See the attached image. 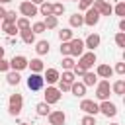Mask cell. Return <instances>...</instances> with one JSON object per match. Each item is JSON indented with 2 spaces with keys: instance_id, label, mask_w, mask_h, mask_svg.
<instances>
[{
  "instance_id": "1",
  "label": "cell",
  "mask_w": 125,
  "mask_h": 125,
  "mask_svg": "<svg viewBox=\"0 0 125 125\" xmlns=\"http://www.w3.org/2000/svg\"><path fill=\"white\" fill-rule=\"evenodd\" d=\"M21 109H23V96L16 92V94H12L10 100H8V113H10L12 117H18V115L21 113Z\"/></svg>"
},
{
  "instance_id": "2",
  "label": "cell",
  "mask_w": 125,
  "mask_h": 125,
  "mask_svg": "<svg viewBox=\"0 0 125 125\" xmlns=\"http://www.w3.org/2000/svg\"><path fill=\"white\" fill-rule=\"evenodd\" d=\"M25 82H27V88H29L31 92H39V90H43V86H45V80H43V74H41V72H31Z\"/></svg>"
},
{
  "instance_id": "3",
  "label": "cell",
  "mask_w": 125,
  "mask_h": 125,
  "mask_svg": "<svg viewBox=\"0 0 125 125\" xmlns=\"http://www.w3.org/2000/svg\"><path fill=\"white\" fill-rule=\"evenodd\" d=\"M109 92H111V84H109L107 78H104V80H100V82L96 84V98H98L100 102L109 100Z\"/></svg>"
},
{
  "instance_id": "4",
  "label": "cell",
  "mask_w": 125,
  "mask_h": 125,
  "mask_svg": "<svg viewBox=\"0 0 125 125\" xmlns=\"http://www.w3.org/2000/svg\"><path fill=\"white\" fill-rule=\"evenodd\" d=\"M96 61H98V59H96V53H94V51H88V53H82V55L78 57V62H76V64L82 66L84 70H90Z\"/></svg>"
},
{
  "instance_id": "5",
  "label": "cell",
  "mask_w": 125,
  "mask_h": 125,
  "mask_svg": "<svg viewBox=\"0 0 125 125\" xmlns=\"http://www.w3.org/2000/svg\"><path fill=\"white\" fill-rule=\"evenodd\" d=\"M20 14H21L23 18H33V16H37V14H39V8H37L33 2L23 0V2L20 4Z\"/></svg>"
},
{
  "instance_id": "6",
  "label": "cell",
  "mask_w": 125,
  "mask_h": 125,
  "mask_svg": "<svg viewBox=\"0 0 125 125\" xmlns=\"http://www.w3.org/2000/svg\"><path fill=\"white\" fill-rule=\"evenodd\" d=\"M43 96H45L43 102H47L49 105H53V104H57V102L61 100V90L53 84V86H47V88H45V94H43Z\"/></svg>"
},
{
  "instance_id": "7",
  "label": "cell",
  "mask_w": 125,
  "mask_h": 125,
  "mask_svg": "<svg viewBox=\"0 0 125 125\" xmlns=\"http://www.w3.org/2000/svg\"><path fill=\"white\" fill-rule=\"evenodd\" d=\"M98 105H100V113H102V115H105L107 119L117 115V105H115L113 102H109V100H104V102H100Z\"/></svg>"
},
{
  "instance_id": "8",
  "label": "cell",
  "mask_w": 125,
  "mask_h": 125,
  "mask_svg": "<svg viewBox=\"0 0 125 125\" xmlns=\"http://www.w3.org/2000/svg\"><path fill=\"white\" fill-rule=\"evenodd\" d=\"M100 12L94 8V6H90L88 10H86V14H84V25H90V27H94V25H98V21H100Z\"/></svg>"
},
{
  "instance_id": "9",
  "label": "cell",
  "mask_w": 125,
  "mask_h": 125,
  "mask_svg": "<svg viewBox=\"0 0 125 125\" xmlns=\"http://www.w3.org/2000/svg\"><path fill=\"white\" fill-rule=\"evenodd\" d=\"M47 119H49V125H64L66 123V113L62 109H55V111H49Z\"/></svg>"
},
{
  "instance_id": "10",
  "label": "cell",
  "mask_w": 125,
  "mask_h": 125,
  "mask_svg": "<svg viewBox=\"0 0 125 125\" xmlns=\"http://www.w3.org/2000/svg\"><path fill=\"white\" fill-rule=\"evenodd\" d=\"M23 68H27V59H25L23 55H14V57L10 59V70L21 72Z\"/></svg>"
},
{
  "instance_id": "11",
  "label": "cell",
  "mask_w": 125,
  "mask_h": 125,
  "mask_svg": "<svg viewBox=\"0 0 125 125\" xmlns=\"http://www.w3.org/2000/svg\"><path fill=\"white\" fill-rule=\"evenodd\" d=\"M80 109L84 111V113H88V115H96V113H100V105L94 102V100H82L80 102Z\"/></svg>"
},
{
  "instance_id": "12",
  "label": "cell",
  "mask_w": 125,
  "mask_h": 125,
  "mask_svg": "<svg viewBox=\"0 0 125 125\" xmlns=\"http://www.w3.org/2000/svg\"><path fill=\"white\" fill-rule=\"evenodd\" d=\"M92 6L100 12V16H111L113 14V6H111V2H102V0H94L92 2Z\"/></svg>"
},
{
  "instance_id": "13",
  "label": "cell",
  "mask_w": 125,
  "mask_h": 125,
  "mask_svg": "<svg viewBox=\"0 0 125 125\" xmlns=\"http://www.w3.org/2000/svg\"><path fill=\"white\" fill-rule=\"evenodd\" d=\"M68 43H70V57H80V55L84 53V49H86L82 39H76V37H72Z\"/></svg>"
},
{
  "instance_id": "14",
  "label": "cell",
  "mask_w": 125,
  "mask_h": 125,
  "mask_svg": "<svg viewBox=\"0 0 125 125\" xmlns=\"http://www.w3.org/2000/svg\"><path fill=\"white\" fill-rule=\"evenodd\" d=\"M100 43H102V37H100L98 33H90V35L84 39V47H86L88 51H96V47H100Z\"/></svg>"
},
{
  "instance_id": "15",
  "label": "cell",
  "mask_w": 125,
  "mask_h": 125,
  "mask_svg": "<svg viewBox=\"0 0 125 125\" xmlns=\"http://www.w3.org/2000/svg\"><path fill=\"white\" fill-rule=\"evenodd\" d=\"M59 76H61V72H59L57 68H47L45 74H43V80H45L49 86H53V84L59 82Z\"/></svg>"
},
{
  "instance_id": "16",
  "label": "cell",
  "mask_w": 125,
  "mask_h": 125,
  "mask_svg": "<svg viewBox=\"0 0 125 125\" xmlns=\"http://www.w3.org/2000/svg\"><path fill=\"white\" fill-rule=\"evenodd\" d=\"M96 74H98V78H111V76H113V68H111L109 64L102 62V64L96 66Z\"/></svg>"
},
{
  "instance_id": "17",
  "label": "cell",
  "mask_w": 125,
  "mask_h": 125,
  "mask_svg": "<svg viewBox=\"0 0 125 125\" xmlns=\"http://www.w3.org/2000/svg\"><path fill=\"white\" fill-rule=\"evenodd\" d=\"M80 78H82V84H84L86 88H88V86H96V84H98V74H96V72H92V70H86Z\"/></svg>"
},
{
  "instance_id": "18",
  "label": "cell",
  "mask_w": 125,
  "mask_h": 125,
  "mask_svg": "<svg viewBox=\"0 0 125 125\" xmlns=\"http://www.w3.org/2000/svg\"><path fill=\"white\" fill-rule=\"evenodd\" d=\"M70 92H72V96H76V98H84V96H86V86L82 84V80H80V82L74 80V82L70 84Z\"/></svg>"
},
{
  "instance_id": "19",
  "label": "cell",
  "mask_w": 125,
  "mask_h": 125,
  "mask_svg": "<svg viewBox=\"0 0 125 125\" xmlns=\"http://www.w3.org/2000/svg\"><path fill=\"white\" fill-rule=\"evenodd\" d=\"M27 68H29L31 72H43V70H45V64H43V61H41L39 57H35V59H31V61H27Z\"/></svg>"
},
{
  "instance_id": "20",
  "label": "cell",
  "mask_w": 125,
  "mask_h": 125,
  "mask_svg": "<svg viewBox=\"0 0 125 125\" xmlns=\"http://www.w3.org/2000/svg\"><path fill=\"white\" fill-rule=\"evenodd\" d=\"M49 51H51V45H49V41H45V39H41V41H35V53H37L39 57L47 55Z\"/></svg>"
},
{
  "instance_id": "21",
  "label": "cell",
  "mask_w": 125,
  "mask_h": 125,
  "mask_svg": "<svg viewBox=\"0 0 125 125\" xmlns=\"http://www.w3.org/2000/svg\"><path fill=\"white\" fill-rule=\"evenodd\" d=\"M0 29H2L6 35H10V37H14L16 33H20L18 27H16V23H10V21H0Z\"/></svg>"
},
{
  "instance_id": "22",
  "label": "cell",
  "mask_w": 125,
  "mask_h": 125,
  "mask_svg": "<svg viewBox=\"0 0 125 125\" xmlns=\"http://www.w3.org/2000/svg\"><path fill=\"white\" fill-rule=\"evenodd\" d=\"M20 37H21V41H23L25 45H33V43H35V33L31 31V27H29V29H21V31H20Z\"/></svg>"
},
{
  "instance_id": "23",
  "label": "cell",
  "mask_w": 125,
  "mask_h": 125,
  "mask_svg": "<svg viewBox=\"0 0 125 125\" xmlns=\"http://www.w3.org/2000/svg\"><path fill=\"white\" fill-rule=\"evenodd\" d=\"M6 82H8L10 86H18V84L21 82L20 72H18V70H8V72H6Z\"/></svg>"
},
{
  "instance_id": "24",
  "label": "cell",
  "mask_w": 125,
  "mask_h": 125,
  "mask_svg": "<svg viewBox=\"0 0 125 125\" xmlns=\"http://www.w3.org/2000/svg\"><path fill=\"white\" fill-rule=\"evenodd\" d=\"M68 23H70V27H82L84 25V16L76 12V14H72L68 18Z\"/></svg>"
},
{
  "instance_id": "25",
  "label": "cell",
  "mask_w": 125,
  "mask_h": 125,
  "mask_svg": "<svg viewBox=\"0 0 125 125\" xmlns=\"http://www.w3.org/2000/svg\"><path fill=\"white\" fill-rule=\"evenodd\" d=\"M111 92L117 94V96H123V94H125V80H123V78L115 80V82L111 84Z\"/></svg>"
},
{
  "instance_id": "26",
  "label": "cell",
  "mask_w": 125,
  "mask_h": 125,
  "mask_svg": "<svg viewBox=\"0 0 125 125\" xmlns=\"http://www.w3.org/2000/svg\"><path fill=\"white\" fill-rule=\"evenodd\" d=\"M35 111H37V115L47 117V115H49V111H51V105H49L47 102H39V104L35 105Z\"/></svg>"
},
{
  "instance_id": "27",
  "label": "cell",
  "mask_w": 125,
  "mask_h": 125,
  "mask_svg": "<svg viewBox=\"0 0 125 125\" xmlns=\"http://www.w3.org/2000/svg\"><path fill=\"white\" fill-rule=\"evenodd\" d=\"M72 37H74L72 27H62V29L59 31V39H61V41H70Z\"/></svg>"
},
{
  "instance_id": "28",
  "label": "cell",
  "mask_w": 125,
  "mask_h": 125,
  "mask_svg": "<svg viewBox=\"0 0 125 125\" xmlns=\"http://www.w3.org/2000/svg\"><path fill=\"white\" fill-rule=\"evenodd\" d=\"M37 8H39V14H41V16H53V4H49L47 0H45L43 4H39Z\"/></svg>"
},
{
  "instance_id": "29",
  "label": "cell",
  "mask_w": 125,
  "mask_h": 125,
  "mask_svg": "<svg viewBox=\"0 0 125 125\" xmlns=\"http://www.w3.org/2000/svg\"><path fill=\"white\" fill-rule=\"evenodd\" d=\"M43 23H45L47 29H55V27L59 25V18H57V16H45Z\"/></svg>"
},
{
  "instance_id": "30",
  "label": "cell",
  "mask_w": 125,
  "mask_h": 125,
  "mask_svg": "<svg viewBox=\"0 0 125 125\" xmlns=\"http://www.w3.org/2000/svg\"><path fill=\"white\" fill-rule=\"evenodd\" d=\"M16 27H18V31H21V29H29L31 27V21H29V18H18L16 20Z\"/></svg>"
},
{
  "instance_id": "31",
  "label": "cell",
  "mask_w": 125,
  "mask_h": 125,
  "mask_svg": "<svg viewBox=\"0 0 125 125\" xmlns=\"http://www.w3.org/2000/svg\"><path fill=\"white\" fill-rule=\"evenodd\" d=\"M113 14L119 16V18H125V2H123V0H119V2L113 6Z\"/></svg>"
},
{
  "instance_id": "32",
  "label": "cell",
  "mask_w": 125,
  "mask_h": 125,
  "mask_svg": "<svg viewBox=\"0 0 125 125\" xmlns=\"http://www.w3.org/2000/svg\"><path fill=\"white\" fill-rule=\"evenodd\" d=\"M74 64H76V62H74V57H70V55L62 57V70H72Z\"/></svg>"
},
{
  "instance_id": "33",
  "label": "cell",
  "mask_w": 125,
  "mask_h": 125,
  "mask_svg": "<svg viewBox=\"0 0 125 125\" xmlns=\"http://www.w3.org/2000/svg\"><path fill=\"white\" fill-rule=\"evenodd\" d=\"M61 80H64V82H68V84H72L74 80H76V76L72 74V70H62V74L59 76Z\"/></svg>"
},
{
  "instance_id": "34",
  "label": "cell",
  "mask_w": 125,
  "mask_h": 125,
  "mask_svg": "<svg viewBox=\"0 0 125 125\" xmlns=\"http://www.w3.org/2000/svg\"><path fill=\"white\" fill-rule=\"evenodd\" d=\"M62 14H64V4H62V2H55V4H53V16L59 18V16H62Z\"/></svg>"
},
{
  "instance_id": "35",
  "label": "cell",
  "mask_w": 125,
  "mask_h": 125,
  "mask_svg": "<svg viewBox=\"0 0 125 125\" xmlns=\"http://www.w3.org/2000/svg\"><path fill=\"white\" fill-rule=\"evenodd\" d=\"M16 20H18V14H16V10H6V16H4V20H2V21L16 23Z\"/></svg>"
},
{
  "instance_id": "36",
  "label": "cell",
  "mask_w": 125,
  "mask_h": 125,
  "mask_svg": "<svg viewBox=\"0 0 125 125\" xmlns=\"http://www.w3.org/2000/svg\"><path fill=\"white\" fill-rule=\"evenodd\" d=\"M31 31L37 35V33H45V31H47V27H45V23H43V21H35V23L31 25Z\"/></svg>"
},
{
  "instance_id": "37",
  "label": "cell",
  "mask_w": 125,
  "mask_h": 125,
  "mask_svg": "<svg viewBox=\"0 0 125 125\" xmlns=\"http://www.w3.org/2000/svg\"><path fill=\"white\" fill-rule=\"evenodd\" d=\"M115 45L121 47V49L125 47V31H117L115 33Z\"/></svg>"
},
{
  "instance_id": "38",
  "label": "cell",
  "mask_w": 125,
  "mask_h": 125,
  "mask_svg": "<svg viewBox=\"0 0 125 125\" xmlns=\"http://www.w3.org/2000/svg\"><path fill=\"white\" fill-rule=\"evenodd\" d=\"M80 125H96V115H84L82 119H80Z\"/></svg>"
},
{
  "instance_id": "39",
  "label": "cell",
  "mask_w": 125,
  "mask_h": 125,
  "mask_svg": "<svg viewBox=\"0 0 125 125\" xmlns=\"http://www.w3.org/2000/svg\"><path fill=\"white\" fill-rule=\"evenodd\" d=\"M61 55H62V57L70 55V43H68V41H61Z\"/></svg>"
},
{
  "instance_id": "40",
  "label": "cell",
  "mask_w": 125,
  "mask_h": 125,
  "mask_svg": "<svg viewBox=\"0 0 125 125\" xmlns=\"http://www.w3.org/2000/svg\"><path fill=\"white\" fill-rule=\"evenodd\" d=\"M92 2H94V0H78V10H80V12H86V10L92 6Z\"/></svg>"
},
{
  "instance_id": "41",
  "label": "cell",
  "mask_w": 125,
  "mask_h": 125,
  "mask_svg": "<svg viewBox=\"0 0 125 125\" xmlns=\"http://www.w3.org/2000/svg\"><path fill=\"white\" fill-rule=\"evenodd\" d=\"M57 84H59L57 88L61 90V94H62V92H70V84H68V82H64V80H61V78H59V82H57Z\"/></svg>"
},
{
  "instance_id": "42",
  "label": "cell",
  "mask_w": 125,
  "mask_h": 125,
  "mask_svg": "<svg viewBox=\"0 0 125 125\" xmlns=\"http://www.w3.org/2000/svg\"><path fill=\"white\" fill-rule=\"evenodd\" d=\"M10 70V61H6L4 57L0 59V72H8Z\"/></svg>"
},
{
  "instance_id": "43",
  "label": "cell",
  "mask_w": 125,
  "mask_h": 125,
  "mask_svg": "<svg viewBox=\"0 0 125 125\" xmlns=\"http://www.w3.org/2000/svg\"><path fill=\"white\" fill-rule=\"evenodd\" d=\"M113 72H117L119 76H123V74H125V62H117L115 68H113Z\"/></svg>"
},
{
  "instance_id": "44",
  "label": "cell",
  "mask_w": 125,
  "mask_h": 125,
  "mask_svg": "<svg viewBox=\"0 0 125 125\" xmlns=\"http://www.w3.org/2000/svg\"><path fill=\"white\" fill-rule=\"evenodd\" d=\"M119 31H125V18L119 20Z\"/></svg>"
},
{
  "instance_id": "45",
  "label": "cell",
  "mask_w": 125,
  "mask_h": 125,
  "mask_svg": "<svg viewBox=\"0 0 125 125\" xmlns=\"http://www.w3.org/2000/svg\"><path fill=\"white\" fill-rule=\"evenodd\" d=\"M4 16H6V8H4L2 4H0V21L4 20Z\"/></svg>"
},
{
  "instance_id": "46",
  "label": "cell",
  "mask_w": 125,
  "mask_h": 125,
  "mask_svg": "<svg viewBox=\"0 0 125 125\" xmlns=\"http://www.w3.org/2000/svg\"><path fill=\"white\" fill-rule=\"evenodd\" d=\"M29 2H33V4H35V6H39V4H43V2H45V0H29Z\"/></svg>"
},
{
  "instance_id": "47",
  "label": "cell",
  "mask_w": 125,
  "mask_h": 125,
  "mask_svg": "<svg viewBox=\"0 0 125 125\" xmlns=\"http://www.w3.org/2000/svg\"><path fill=\"white\" fill-rule=\"evenodd\" d=\"M4 51H6V49H4V47H2V45H0V59H2V57H4Z\"/></svg>"
},
{
  "instance_id": "48",
  "label": "cell",
  "mask_w": 125,
  "mask_h": 125,
  "mask_svg": "<svg viewBox=\"0 0 125 125\" xmlns=\"http://www.w3.org/2000/svg\"><path fill=\"white\" fill-rule=\"evenodd\" d=\"M10 2H12V0H0V4H2V6H4V4H10Z\"/></svg>"
},
{
  "instance_id": "49",
  "label": "cell",
  "mask_w": 125,
  "mask_h": 125,
  "mask_svg": "<svg viewBox=\"0 0 125 125\" xmlns=\"http://www.w3.org/2000/svg\"><path fill=\"white\" fill-rule=\"evenodd\" d=\"M109 125H121V123H109Z\"/></svg>"
},
{
  "instance_id": "50",
  "label": "cell",
  "mask_w": 125,
  "mask_h": 125,
  "mask_svg": "<svg viewBox=\"0 0 125 125\" xmlns=\"http://www.w3.org/2000/svg\"><path fill=\"white\" fill-rule=\"evenodd\" d=\"M102 2H111V0H102Z\"/></svg>"
},
{
  "instance_id": "51",
  "label": "cell",
  "mask_w": 125,
  "mask_h": 125,
  "mask_svg": "<svg viewBox=\"0 0 125 125\" xmlns=\"http://www.w3.org/2000/svg\"><path fill=\"white\" fill-rule=\"evenodd\" d=\"M70 2H78V0H70Z\"/></svg>"
},
{
  "instance_id": "52",
  "label": "cell",
  "mask_w": 125,
  "mask_h": 125,
  "mask_svg": "<svg viewBox=\"0 0 125 125\" xmlns=\"http://www.w3.org/2000/svg\"><path fill=\"white\" fill-rule=\"evenodd\" d=\"M61 2H62V0H61Z\"/></svg>"
}]
</instances>
